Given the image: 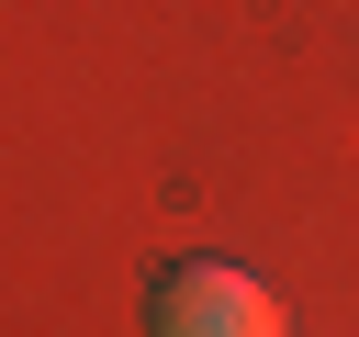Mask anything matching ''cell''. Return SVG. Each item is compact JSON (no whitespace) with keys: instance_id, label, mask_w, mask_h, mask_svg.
Here are the masks:
<instances>
[{"instance_id":"6da1fadb","label":"cell","mask_w":359,"mask_h":337,"mask_svg":"<svg viewBox=\"0 0 359 337\" xmlns=\"http://www.w3.org/2000/svg\"><path fill=\"white\" fill-rule=\"evenodd\" d=\"M146 337H280V292L236 258H168L146 281Z\"/></svg>"}]
</instances>
